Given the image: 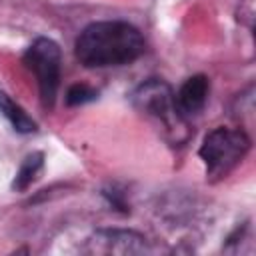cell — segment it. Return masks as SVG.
<instances>
[{"label": "cell", "instance_id": "cell-1", "mask_svg": "<svg viewBox=\"0 0 256 256\" xmlns=\"http://www.w3.org/2000/svg\"><path fill=\"white\" fill-rule=\"evenodd\" d=\"M76 58L86 68L122 66L138 60L144 52L140 30L122 20L88 24L76 40Z\"/></svg>", "mask_w": 256, "mask_h": 256}, {"label": "cell", "instance_id": "cell-2", "mask_svg": "<svg viewBox=\"0 0 256 256\" xmlns=\"http://www.w3.org/2000/svg\"><path fill=\"white\" fill-rule=\"evenodd\" d=\"M132 104L140 114L156 122L172 144L188 140V120L178 112L174 92L164 80L152 78L142 82L132 92Z\"/></svg>", "mask_w": 256, "mask_h": 256}, {"label": "cell", "instance_id": "cell-3", "mask_svg": "<svg viewBox=\"0 0 256 256\" xmlns=\"http://www.w3.org/2000/svg\"><path fill=\"white\" fill-rule=\"evenodd\" d=\"M250 138L242 128L218 126L202 140L198 156L206 166V176L212 182L226 178L248 154Z\"/></svg>", "mask_w": 256, "mask_h": 256}, {"label": "cell", "instance_id": "cell-4", "mask_svg": "<svg viewBox=\"0 0 256 256\" xmlns=\"http://www.w3.org/2000/svg\"><path fill=\"white\" fill-rule=\"evenodd\" d=\"M24 64L34 74L44 108H52L60 86V46L50 38H36L24 52Z\"/></svg>", "mask_w": 256, "mask_h": 256}, {"label": "cell", "instance_id": "cell-5", "mask_svg": "<svg viewBox=\"0 0 256 256\" xmlns=\"http://www.w3.org/2000/svg\"><path fill=\"white\" fill-rule=\"evenodd\" d=\"M84 250L90 254H142L148 252V244L146 238L134 230L104 228L88 238Z\"/></svg>", "mask_w": 256, "mask_h": 256}, {"label": "cell", "instance_id": "cell-6", "mask_svg": "<svg viewBox=\"0 0 256 256\" xmlns=\"http://www.w3.org/2000/svg\"><path fill=\"white\" fill-rule=\"evenodd\" d=\"M208 90H210V84H208V78H206V76L196 74V76L186 78V82H184V84L178 88V92L174 94L178 112H180L186 120H188L190 116L198 114V112L206 106Z\"/></svg>", "mask_w": 256, "mask_h": 256}, {"label": "cell", "instance_id": "cell-7", "mask_svg": "<svg viewBox=\"0 0 256 256\" xmlns=\"http://www.w3.org/2000/svg\"><path fill=\"white\" fill-rule=\"evenodd\" d=\"M0 114L10 122V126L18 134H32V132H36V122L26 114V110L20 104H16L2 90H0Z\"/></svg>", "mask_w": 256, "mask_h": 256}, {"label": "cell", "instance_id": "cell-8", "mask_svg": "<svg viewBox=\"0 0 256 256\" xmlns=\"http://www.w3.org/2000/svg\"><path fill=\"white\" fill-rule=\"evenodd\" d=\"M42 168H44V154H42V152H32V154H28V156L22 160V164H20L16 176H14L12 188H14L16 192H24L32 182H36V178L40 176Z\"/></svg>", "mask_w": 256, "mask_h": 256}, {"label": "cell", "instance_id": "cell-9", "mask_svg": "<svg viewBox=\"0 0 256 256\" xmlns=\"http://www.w3.org/2000/svg\"><path fill=\"white\" fill-rule=\"evenodd\" d=\"M98 98V90L88 84H72L66 92V104L68 106H80L86 102H92Z\"/></svg>", "mask_w": 256, "mask_h": 256}]
</instances>
